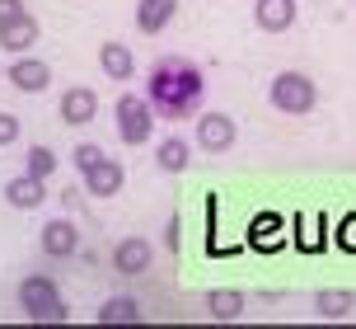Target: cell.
<instances>
[{
    "instance_id": "cell-1",
    "label": "cell",
    "mask_w": 356,
    "mask_h": 329,
    "mask_svg": "<svg viewBox=\"0 0 356 329\" xmlns=\"http://www.w3.org/2000/svg\"><path fill=\"white\" fill-rule=\"evenodd\" d=\"M202 94H207V75L197 71L188 56H160L155 66H150V80H145V99H150V109L155 118H193L202 109Z\"/></svg>"
},
{
    "instance_id": "cell-2",
    "label": "cell",
    "mask_w": 356,
    "mask_h": 329,
    "mask_svg": "<svg viewBox=\"0 0 356 329\" xmlns=\"http://www.w3.org/2000/svg\"><path fill=\"white\" fill-rule=\"evenodd\" d=\"M267 99H272V109L277 113H291V118H300L319 104V90H314V80L300 71H282L272 75V85H267Z\"/></svg>"
},
{
    "instance_id": "cell-3",
    "label": "cell",
    "mask_w": 356,
    "mask_h": 329,
    "mask_svg": "<svg viewBox=\"0 0 356 329\" xmlns=\"http://www.w3.org/2000/svg\"><path fill=\"white\" fill-rule=\"evenodd\" d=\"M19 306L29 311V320H52V325H61L66 320V306H61V296H56V282L47 273H29L24 282H19Z\"/></svg>"
},
{
    "instance_id": "cell-4",
    "label": "cell",
    "mask_w": 356,
    "mask_h": 329,
    "mask_svg": "<svg viewBox=\"0 0 356 329\" xmlns=\"http://www.w3.org/2000/svg\"><path fill=\"white\" fill-rule=\"evenodd\" d=\"M150 128H155L150 99L122 94V99H118V137H122V146H145V141H150Z\"/></svg>"
},
{
    "instance_id": "cell-5",
    "label": "cell",
    "mask_w": 356,
    "mask_h": 329,
    "mask_svg": "<svg viewBox=\"0 0 356 329\" xmlns=\"http://www.w3.org/2000/svg\"><path fill=\"white\" fill-rule=\"evenodd\" d=\"M234 118L230 113H202L197 118V146L202 151H211V155H220V151H230L234 146Z\"/></svg>"
},
{
    "instance_id": "cell-6",
    "label": "cell",
    "mask_w": 356,
    "mask_h": 329,
    "mask_svg": "<svg viewBox=\"0 0 356 329\" xmlns=\"http://www.w3.org/2000/svg\"><path fill=\"white\" fill-rule=\"evenodd\" d=\"M94 113H99V94L89 85H71L61 94V123L66 128H85V123H94Z\"/></svg>"
},
{
    "instance_id": "cell-7",
    "label": "cell",
    "mask_w": 356,
    "mask_h": 329,
    "mask_svg": "<svg viewBox=\"0 0 356 329\" xmlns=\"http://www.w3.org/2000/svg\"><path fill=\"white\" fill-rule=\"evenodd\" d=\"M10 85L24 94H42L52 85V66L38 61V56H19V61H10Z\"/></svg>"
},
{
    "instance_id": "cell-8",
    "label": "cell",
    "mask_w": 356,
    "mask_h": 329,
    "mask_svg": "<svg viewBox=\"0 0 356 329\" xmlns=\"http://www.w3.org/2000/svg\"><path fill=\"white\" fill-rule=\"evenodd\" d=\"M150 259H155L150 240H141V236H127L122 245L113 250V268H118V273H127V277H141L145 268H150Z\"/></svg>"
},
{
    "instance_id": "cell-9",
    "label": "cell",
    "mask_w": 356,
    "mask_h": 329,
    "mask_svg": "<svg viewBox=\"0 0 356 329\" xmlns=\"http://www.w3.org/2000/svg\"><path fill=\"white\" fill-rule=\"evenodd\" d=\"M253 24L263 33H286L296 24V0H258L253 5Z\"/></svg>"
},
{
    "instance_id": "cell-10",
    "label": "cell",
    "mask_w": 356,
    "mask_h": 329,
    "mask_svg": "<svg viewBox=\"0 0 356 329\" xmlns=\"http://www.w3.org/2000/svg\"><path fill=\"white\" fill-rule=\"evenodd\" d=\"M85 188H89V198H113L118 188H122V160H99V164H89L85 169Z\"/></svg>"
},
{
    "instance_id": "cell-11",
    "label": "cell",
    "mask_w": 356,
    "mask_h": 329,
    "mask_svg": "<svg viewBox=\"0 0 356 329\" xmlns=\"http://www.w3.org/2000/svg\"><path fill=\"white\" fill-rule=\"evenodd\" d=\"M33 43H38V24H33V15H29V10L0 24V47H10V52L24 56L29 47H33Z\"/></svg>"
},
{
    "instance_id": "cell-12",
    "label": "cell",
    "mask_w": 356,
    "mask_h": 329,
    "mask_svg": "<svg viewBox=\"0 0 356 329\" xmlns=\"http://www.w3.org/2000/svg\"><path fill=\"white\" fill-rule=\"evenodd\" d=\"M99 66H104L108 80L127 85V80H131V71H136V56H131V47H127V43H104V47H99Z\"/></svg>"
},
{
    "instance_id": "cell-13",
    "label": "cell",
    "mask_w": 356,
    "mask_h": 329,
    "mask_svg": "<svg viewBox=\"0 0 356 329\" xmlns=\"http://www.w3.org/2000/svg\"><path fill=\"white\" fill-rule=\"evenodd\" d=\"M174 10H178V0H141L136 5V29L141 33H164L169 24H174Z\"/></svg>"
},
{
    "instance_id": "cell-14",
    "label": "cell",
    "mask_w": 356,
    "mask_h": 329,
    "mask_svg": "<svg viewBox=\"0 0 356 329\" xmlns=\"http://www.w3.org/2000/svg\"><path fill=\"white\" fill-rule=\"evenodd\" d=\"M42 254L47 259H71L75 254V226L71 221H47L42 226Z\"/></svg>"
},
{
    "instance_id": "cell-15",
    "label": "cell",
    "mask_w": 356,
    "mask_h": 329,
    "mask_svg": "<svg viewBox=\"0 0 356 329\" xmlns=\"http://www.w3.org/2000/svg\"><path fill=\"white\" fill-rule=\"evenodd\" d=\"M5 198L29 212V207H38V202H42V179H38V174H19V179L5 183Z\"/></svg>"
},
{
    "instance_id": "cell-16",
    "label": "cell",
    "mask_w": 356,
    "mask_h": 329,
    "mask_svg": "<svg viewBox=\"0 0 356 329\" xmlns=\"http://www.w3.org/2000/svg\"><path fill=\"white\" fill-rule=\"evenodd\" d=\"M188 155H193L188 141H183V137H169V141H160V155H155V160H160L164 174H183V169H188Z\"/></svg>"
},
{
    "instance_id": "cell-17",
    "label": "cell",
    "mask_w": 356,
    "mask_h": 329,
    "mask_svg": "<svg viewBox=\"0 0 356 329\" xmlns=\"http://www.w3.org/2000/svg\"><path fill=\"white\" fill-rule=\"evenodd\" d=\"M207 311H211V320H239L244 315V296L239 292H207Z\"/></svg>"
},
{
    "instance_id": "cell-18",
    "label": "cell",
    "mask_w": 356,
    "mask_h": 329,
    "mask_svg": "<svg viewBox=\"0 0 356 329\" xmlns=\"http://www.w3.org/2000/svg\"><path fill=\"white\" fill-rule=\"evenodd\" d=\"M136 320H141V311H136L131 296H113V301H104V311H99V325H136Z\"/></svg>"
},
{
    "instance_id": "cell-19",
    "label": "cell",
    "mask_w": 356,
    "mask_h": 329,
    "mask_svg": "<svg viewBox=\"0 0 356 329\" xmlns=\"http://www.w3.org/2000/svg\"><path fill=\"white\" fill-rule=\"evenodd\" d=\"M314 311H319L323 320H347V315H352V292H333V287H328V292L314 296Z\"/></svg>"
},
{
    "instance_id": "cell-20",
    "label": "cell",
    "mask_w": 356,
    "mask_h": 329,
    "mask_svg": "<svg viewBox=\"0 0 356 329\" xmlns=\"http://www.w3.org/2000/svg\"><path fill=\"white\" fill-rule=\"evenodd\" d=\"M277 231H282V221H277V217H258V221H253V245H258V250H277V245H282Z\"/></svg>"
},
{
    "instance_id": "cell-21",
    "label": "cell",
    "mask_w": 356,
    "mask_h": 329,
    "mask_svg": "<svg viewBox=\"0 0 356 329\" xmlns=\"http://www.w3.org/2000/svg\"><path fill=\"white\" fill-rule=\"evenodd\" d=\"M56 169V155L52 146H29V174H38V179H47Z\"/></svg>"
},
{
    "instance_id": "cell-22",
    "label": "cell",
    "mask_w": 356,
    "mask_h": 329,
    "mask_svg": "<svg viewBox=\"0 0 356 329\" xmlns=\"http://www.w3.org/2000/svg\"><path fill=\"white\" fill-rule=\"evenodd\" d=\"M300 226H305V231H319L323 221H319V217H309V221L300 217ZM296 245H300L305 254H319V250H323V236H300V240H296Z\"/></svg>"
},
{
    "instance_id": "cell-23",
    "label": "cell",
    "mask_w": 356,
    "mask_h": 329,
    "mask_svg": "<svg viewBox=\"0 0 356 329\" xmlns=\"http://www.w3.org/2000/svg\"><path fill=\"white\" fill-rule=\"evenodd\" d=\"M104 160V151L94 146V141H80V146H75V169H80V174H85L89 164H99Z\"/></svg>"
},
{
    "instance_id": "cell-24",
    "label": "cell",
    "mask_w": 356,
    "mask_h": 329,
    "mask_svg": "<svg viewBox=\"0 0 356 329\" xmlns=\"http://www.w3.org/2000/svg\"><path fill=\"white\" fill-rule=\"evenodd\" d=\"M10 141H19V118L0 109V146H10Z\"/></svg>"
},
{
    "instance_id": "cell-25",
    "label": "cell",
    "mask_w": 356,
    "mask_h": 329,
    "mask_svg": "<svg viewBox=\"0 0 356 329\" xmlns=\"http://www.w3.org/2000/svg\"><path fill=\"white\" fill-rule=\"evenodd\" d=\"M338 245L347 250V254H356V217H347V221L338 226Z\"/></svg>"
},
{
    "instance_id": "cell-26",
    "label": "cell",
    "mask_w": 356,
    "mask_h": 329,
    "mask_svg": "<svg viewBox=\"0 0 356 329\" xmlns=\"http://www.w3.org/2000/svg\"><path fill=\"white\" fill-rule=\"evenodd\" d=\"M15 15H24V0H0V24L15 19Z\"/></svg>"
}]
</instances>
